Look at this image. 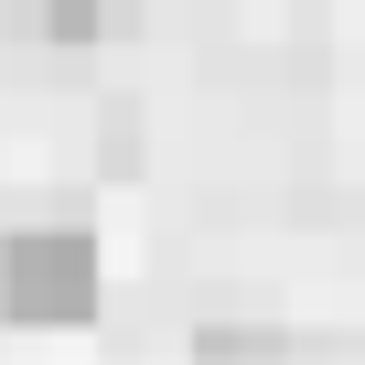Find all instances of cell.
<instances>
[{
    "instance_id": "cell-1",
    "label": "cell",
    "mask_w": 365,
    "mask_h": 365,
    "mask_svg": "<svg viewBox=\"0 0 365 365\" xmlns=\"http://www.w3.org/2000/svg\"><path fill=\"white\" fill-rule=\"evenodd\" d=\"M97 301V247L76 226H33L0 247V312L11 322H76Z\"/></svg>"
},
{
    "instance_id": "cell-2",
    "label": "cell",
    "mask_w": 365,
    "mask_h": 365,
    "mask_svg": "<svg viewBox=\"0 0 365 365\" xmlns=\"http://www.w3.org/2000/svg\"><path fill=\"white\" fill-rule=\"evenodd\" d=\"M11 33H33V43H97L108 0H11Z\"/></svg>"
}]
</instances>
